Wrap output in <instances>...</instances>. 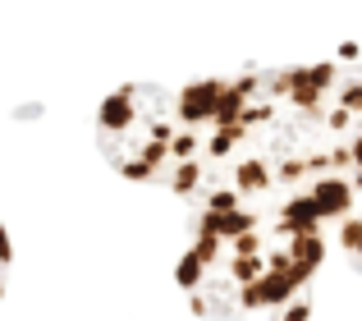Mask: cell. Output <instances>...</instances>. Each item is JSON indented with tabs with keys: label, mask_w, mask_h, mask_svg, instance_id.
I'll return each instance as SVG.
<instances>
[{
	"label": "cell",
	"mask_w": 362,
	"mask_h": 321,
	"mask_svg": "<svg viewBox=\"0 0 362 321\" xmlns=\"http://www.w3.org/2000/svg\"><path fill=\"white\" fill-rule=\"evenodd\" d=\"M165 193L330 225L362 202V64L354 55L179 88Z\"/></svg>",
	"instance_id": "obj_1"
},
{
	"label": "cell",
	"mask_w": 362,
	"mask_h": 321,
	"mask_svg": "<svg viewBox=\"0 0 362 321\" xmlns=\"http://www.w3.org/2000/svg\"><path fill=\"white\" fill-rule=\"evenodd\" d=\"M179 138V88L124 83L97 110V147L133 184L165 188Z\"/></svg>",
	"instance_id": "obj_3"
},
{
	"label": "cell",
	"mask_w": 362,
	"mask_h": 321,
	"mask_svg": "<svg viewBox=\"0 0 362 321\" xmlns=\"http://www.w3.org/2000/svg\"><path fill=\"white\" fill-rule=\"evenodd\" d=\"M326 225L243 206H197L193 239L179 257V289L197 317L275 321L303 303L326 257Z\"/></svg>",
	"instance_id": "obj_2"
}]
</instances>
